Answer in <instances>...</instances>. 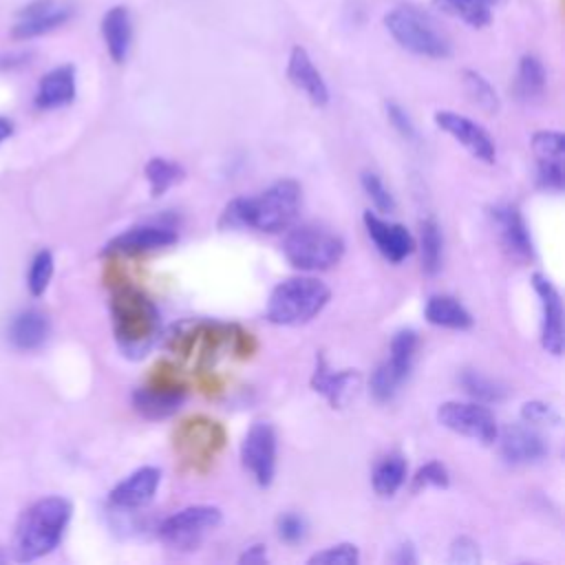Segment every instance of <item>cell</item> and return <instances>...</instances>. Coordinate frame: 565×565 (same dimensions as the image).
<instances>
[{
  "mask_svg": "<svg viewBox=\"0 0 565 565\" xmlns=\"http://www.w3.org/2000/svg\"><path fill=\"white\" fill-rule=\"evenodd\" d=\"M302 190L294 179H280L271 183L256 196H236L232 199L221 216V230H258L267 234H276L287 230L298 212H300Z\"/></svg>",
  "mask_w": 565,
  "mask_h": 565,
  "instance_id": "cell-1",
  "label": "cell"
},
{
  "mask_svg": "<svg viewBox=\"0 0 565 565\" xmlns=\"http://www.w3.org/2000/svg\"><path fill=\"white\" fill-rule=\"evenodd\" d=\"M71 514V501L57 494L38 499L29 505L15 525L13 558L18 563H31L51 554L60 545Z\"/></svg>",
  "mask_w": 565,
  "mask_h": 565,
  "instance_id": "cell-2",
  "label": "cell"
},
{
  "mask_svg": "<svg viewBox=\"0 0 565 565\" xmlns=\"http://www.w3.org/2000/svg\"><path fill=\"white\" fill-rule=\"evenodd\" d=\"M331 289L313 276H291L280 280L265 305V320L278 327H300L311 322L329 302Z\"/></svg>",
  "mask_w": 565,
  "mask_h": 565,
  "instance_id": "cell-3",
  "label": "cell"
},
{
  "mask_svg": "<svg viewBox=\"0 0 565 565\" xmlns=\"http://www.w3.org/2000/svg\"><path fill=\"white\" fill-rule=\"evenodd\" d=\"M113 329L119 349L130 358H141L150 349L159 313L154 305L132 287H119L110 300Z\"/></svg>",
  "mask_w": 565,
  "mask_h": 565,
  "instance_id": "cell-4",
  "label": "cell"
},
{
  "mask_svg": "<svg viewBox=\"0 0 565 565\" xmlns=\"http://www.w3.org/2000/svg\"><path fill=\"white\" fill-rule=\"evenodd\" d=\"M282 254L300 271H324L342 260L344 241L324 225L305 223L285 236Z\"/></svg>",
  "mask_w": 565,
  "mask_h": 565,
  "instance_id": "cell-5",
  "label": "cell"
},
{
  "mask_svg": "<svg viewBox=\"0 0 565 565\" xmlns=\"http://www.w3.org/2000/svg\"><path fill=\"white\" fill-rule=\"evenodd\" d=\"M384 26L391 38L413 55L444 60L452 51L448 38L435 26V22L413 7L391 9L384 15Z\"/></svg>",
  "mask_w": 565,
  "mask_h": 565,
  "instance_id": "cell-6",
  "label": "cell"
},
{
  "mask_svg": "<svg viewBox=\"0 0 565 565\" xmlns=\"http://www.w3.org/2000/svg\"><path fill=\"white\" fill-rule=\"evenodd\" d=\"M221 521L223 512L216 505H188L166 516L157 527V536L174 552H194L201 547L205 536L221 525Z\"/></svg>",
  "mask_w": 565,
  "mask_h": 565,
  "instance_id": "cell-7",
  "label": "cell"
},
{
  "mask_svg": "<svg viewBox=\"0 0 565 565\" xmlns=\"http://www.w3.org/2000/svg\"><path fill=\"white\" fill-rule=\"evenodd\" d=\"M437 422L444 428L483 446L497 441L499 435L494 413L481 402H444L437 408Z\"/></svg>",
  "mask_w": 565,
  "mask_h": 565,
  "instance_id": "cell-8",
  "label": "cell"
},
{
  "mask_svg": "<svg viewBox=\"0 0 565 565\" xmlns=\"http://www.w3.org/2000/svg\"><path fill=\"white\" fill-rule=\"evenodd\" d=\"M241 463L260 488L276 475V430L269 422H254L241 444Z\"/></svg>",
  "mask_w": 565,
  "mask_h": 565,
  "instance_id": "cell-9",
  "label": "cell"
},
{
  "mask_svg": "<svg viewBox=\"0 0 565 565\" xmlns=\"http://www.w3.org/2000/svg\"><path fill=\"white\" fill-rule=\"evenodd\" d=\"M435 124L439 130L450 135L457 143H461L475 159L483 163H494L497 146L492 135L483 126H479L470 117L459 115L455 110H437Z\"/></svg>",
  "mask_w": 565,
  "mask_h": 565,
  "instance_id": "cell-10",
  "label": "cell"
},
{
  "mask_svg": "<svg viewBox=\"0 0 565 565\" xmlns=\"http://www.w3.org/2000/svg\"><path fill=\"white\" fill-rule=\"evenodd\" d=\"M532 287L541 300V344L547 353L561 355L563 353V300L561 291L554 282L543 276H532Z\"/></svg>",
  "mask_w": 565,
  "mask_h": 565,
  "instance_id": "cell-11",
  "label": "cell"
},
{
  "mask_svg": "<svg viewBox=\"0 0 565 565\" xmlns=\"http://www.w3.org/2000/svg\"><path fill=\"white\" fill-rule=\"evenodd\" d=\"M362 221H364L366 234L373 241L375 249L388 263H402L406 256H411L415 252V238L402 223L386 221L371 210H366L362 214Z\"/></svg>",
  "mask_w": 565,
  "mask_h": 565,
  "instance_id": "cell-12",
  "label": "cell"
},
{
  "mask_svg": "<svg viewBox=\"0 0 565 565\" xmlns=\"http://www.w3.org/2000/svg\"><path fill=\"white\" fill-rule=\"evenodd\" d=\"M492 225L501 238V245L510 256L516 260H532L534 258V243L521 210L512 203H499L490 210Z\"/></svg>",
  "mask_w": 565,
  "mask_h": 565,
  "instance_id": "cell-13",
  "label": "cell"
},
{
  "mask_svg": "<svg viewBox=\"0 0 565 565\" xmlns=\"http://www.w3.org/2000/svg\"><path fill=\"white\" fill-rule=\"evenodd\" d=\"M501 457L512 466H530L545 459L550 452L545 439L530 424H510L497 435Z\"/></svg>",
  "mask_w": 565,
  "mask_h": 565,
  "instance_id": "cell-14",
  "label": "cell"
},
{
  "mask_svg": "<svg viewBox=\"0 0 565 565\" xmlns=\"http://www.w3.org/2000/svg\"><path fill=\"white\" fill-rule=\"evenodd\" d=\"M71 15L73 9L68 4L57 0H35L18 13V22L13 24L11 35L15 40H31L62 26Z\"/></svg>",
  "mask_w": 565,
  "mask_h": 565,
  "instance_id": "cell-15",
  "label": "cell"
},
{
  "mask_svg": "<svg viewBox=\"0 0 565 565\" xmlns=\"http://www.w3.org/2000/svg\"><path fill=\"white\" fill-rule=\"evenodd\" d=\"M177 232L168 225H152V223H143V225H132L124 232H119L117 236H113L102 254L104 256H113V254H139V252H150V249H161V247H170L177 243Z\"/></svg>",
  "mask_w": 565,
  "mask_h": 565,
  "instance_id": "cell-16",
  "label": "cell"
},
{
  "mask_svg": "<svg viewBox=\"0 0 565 565\" xmlns=\"http://www.w3.org/2000/svg\"><path fill=\"white\" fill-rule=\"evenodd\" d=\"M287 79L318 108L327 106L331 95H329V86L322 77V73L316 68L311 55L307 53L305 46L296 44L289 51L287 57Z\"/></svg>",
  "mask_w": 565,
  "mask_h": 565,
  "instance_id": "cell-17",
  "label": "cell"
},
{
  "mask_svg": "<svg viewBox=\"0 0 565 565\" xmlns=\"http://www.w3.org/2000/svg\"><path fill=\"white\" fill-rule=\"evenodd\" d=\"M161 483V470L154 466H141L124 477L108 494L113 508L135 510L143 508L154 499V492Z\"/></svg>",
  "mask_w": 565,
  "mask_h": 565,
  "instance_id": "cell-18",
  "label": "cell"
},
{
  "mask_svg": "<svg viewBox=\"0 0 565 565\" xmlns=\"http://www.w3.org/2000/svg\"><path fill=\"white\" fill-rule=\"evenodd\" d=\"M358 380L360 375L351 369H342V371H331L324 362L322 355H318L316 360V371L311 375V386L316 393L324 395L327 402L333 406V408H342L351 393L355 391L358 386Z\"/></svg>",
  "mask_w": 565,
  "mask_h": 565,
  "instance_id": "cell-19",
  "label": "cell"
},
{
  "mask_svg": "<svg viewBox=\"0 0 565 565\" xmlns=\"http://www.w3.org/2000/svg\"><path fill=\"white\" fill-rule=\"evenodd\" d=\"M102 38L106 51L115 64H124L132 44V20L130 11L124 4L110 7L102 18Z\"/></svg>",
  "mask_w": 565,
  "mask_h": 565,
  "instance_id": "cell-20",
  "label": "cell"
},
{
  "mask_svg": "<svg viewBox=\"0 0 565 565\" xmlns=\"http://www.w3.org/2000/svg\"><path fill=\"white\" fill-rule=\"evenodd\" d=\"M75 68L71 64H62L40 79L33 102L42 110H53L68 106L75 99Z\"/></svg>",
  "mask_w": 565,
  "mask_h": 565,
  "instance_id": "cell-21",
  "label": "cell"
},
{
  "mask_svg": "<svg viewBox=\"0 0 565 565\" xmlns=\"http://www.w3.org/2000/svg\"><path fill=\"white\" fill-rule=\"evenodd\" d=\"M51 333V324L46 313L40 309H26L18 313L9 327V340L20 351H35L40 349Z\"/></svg>",
  "mask_w": 565,
  "mask_h": 565,
  "instance_id": "cell-22",
  "label": "cell"
},
{
  "mask_svg": "<svg viewBox=\"0 0 565 565\" xmlns=\"http://www.w3.org/2000/svg\"><path fill=\"white\" fill-rule=\"evenodd\" d=\"M424 318L435 327L455 329V331L470 329L475 322L470 311L455 296H448V294L430 296L424 307Z\"/></svg>",
  "mask_w": 565,
  "mask_h": 565,
  "instance_id": "cell-23",
  "label": "cell"
},
{
  "mask_svg": "<svg viewBox=\"0 0 565 565\" xmlns=\"http://www.w3.org/2000/svg\"><path fill=\"white\" fill-rule=\"evenodd\" d=\"M185 393L181 388H137L132 406L146 419H166L181 408Z\"/></svg>",
  "mask_w": 565,
  "mask_h": 565,
  "instance_id": "cell-24",
  "label": "cell"
},
{
  "mask_svg": "<svg viewBox=\"0 0 565 565\" xmlns=\"http://www.w3.org/2000/svg\"><path fill=\"white\" fill-rule=\"evenodd\" d=\"M417 333L413 329H399L391 344H388V358L382 362V369L397 382L404 384V380L411 375L415 351H417Z\"/></svg>",
  "mask_w": 565,
  "mask_h": 565,
  "instance_id": "cell-25",
  "label": "cell"
},
{
  "mask_svg": "<svg viewBox=\"0 0 565 565\" xmlns=\"http://www.w3.org/2000/svg\"><path fill=\"white\" fill-rule=\"evenodd\" d=\"M406 457L402 452H388L386 457H382L371 475V483L377 497L382 499H391L406 481Z\"/></svg>",
  "mask_w": 565,
  "mask_h": 565,
  "instance_id": "cell-26",
  "label": "cell"
},
{
  "mask_svg": "<svg viewBox=\"0 0 565 565\" xmlns=\"http://www.w3.org/2000/svg\"><path fill=\"white\" fill-rule=\"evenodd\" d=\"M545 84H547V73H545L543 62H541L536 55L525 53V55L519 60V66H516L514 93L519 95V99L532 102V99H536V97L543 95Z\"/></svg>",
  "mask_w": 565,
  "mask_h": 565,
  "instance_id": "cell-27",
  "label": "cell"
},
{
  "mask_svg": "<svg viewBox=\"0 0 565 565\" xmlns=\"http://www.w3.org/2000/svg\"><path fill=\"white\" fill-rule=\"evenodd\" d=\"M441 256H444V238L441 230L435 218H424L419 223V258H422V271L426 276H435L441 269Z\"/></svg>",
  "mask_w": 565,
  "mask_h": 565,
  "instance_id": "cell-28",
  "label": "cell"
},
{
  "mask_svg": "<svg viewBox=\"0 0 565 565\" xmlns=\"http://www.w3.org/2000/svg\"><path fill=\"white\" fill-rule=\"evenodd\" d=\"M437 9L461 20L472 29H483L492 22V9L486 0H433Z\"/></svg>",
  "mask_w": 565,
  "mask_h": 565,
  "instance_id": "cell-29",
  "label": "cell"
},
{
  "mask_svg": "<svg viewBox=\"0 0 565 565\" xmlns=\"http://www.w3.org/2000/svg\"><path fill=\"white\" fill-rule=\"evenodd\" d=\"M143 174L148 179L150 194L157 199V196H163L174 183H179L185 177V170L177 161H170L166 157H152L143 166Z\"/></svg>",
  "mask_w": 565,
  "mask_h": 565,
  "instance_id": "cell-30",
  "label": "cell"
},
{
  "mask_svg": "<svg viewBox=\"0 0 565 565\" xmlns=\"http://www.w3.org/2000/svg\"><path fill=\"white\" fill-rule=\"evenodd\" d=\"M461 82H463V88H466V95L486 113H497L501 102H499V95L494 90V86L479 73V71H472V68H466L461 73Z\"/></svg>",
  "mask_w": 565,
  "mask_h": 565,
  "instance_id": "cell-31",
  "label": "cell"
},
{
  "mask_svg": "<svg viewBox=\"0 0 565 565\" xmlns=\"http://www.w3.org/2000/svg\"><path fill=\"white\" fill-rule=\"evenodd\" d=\"M536 163H563L565 137L558 130H536L530 139Z\"/></svg>",
  "mask_w": 565,
  "mask_h": 565,
  "instance_id": "cell-32",
  "label": "cell"
},
{
  "mask_svg": "<svg viewBox=\"0 0 565 565\" xmlns=\"http://www.w3.org/2000/svg\"><path fill=\"white\" fill-rule=\"evenodd\" d=\"M459 382H461L463 391L470 397H475V402L492 404V402H501L505 397V388H501L497 382L481 375L479 371H463Z\"/></svg>",
  "mask_w": 565,
  "mask_h": 565,
  "instance_id": "cell-33",
  "label": "cell"
},
{
  "mask_svg": "<svg viewBox=\"0 0 565 565\" xmlns=\"http://www.w3.org/2000/svg\"><path fill=\"white\" fill-rule=\"evenodd\" d=\"M53 269H55V260H53V254L49 249H40L31 265H29V276H26V285H29V291L31 296H42L53 278Z\"/></svg>",
  "mask_w": 565,
  "mask_h": 565,
  "instance_id": "cell-34",
  "label": "cell"
},
{
  "mask_svg": "<svg viewBox=\"0 0 565 565\" xmlns=\"http://www.w3.org/2000/svg\"><path fill=\"white\" fill-rule=\"evenodd\" d=\"M360 183H362V190L366 192V196L371 199V203L375 205L377 212H384V214L395 212V199L375 172H362Z\"/></svg>",
  "mask_w": 565,
  "mask_h": 565,
  "instance_id": "cell-35",
  "label": "cell"
},
{
  "mask_svg": "<svg viewBox=\"0 0 565 565\" xmlns=\"http://www.w3.org/2000/svg\"><path fill=\"white\" fill-rule=\"evenodd\" d=\"M358 561H360V552L353 543H338L307 558L309 565H355Z\"/></svg>",
  "mask_w": 565,
  "mask_h": 565,
  "instance_id": "cell-36",
  "label": "cell"
},
{
  "mask_svg": "<svg viewBox=\"0 0 565 565\" xmlns=\"http://www.w3.org/2000/svg\"><path fill=\"white\" fill-rule=\"evenodd\" d=\"M448 483H450V475H448L446 466L441 461H428V463L419 466L417 472L413 475L411 490L419 492L426 488H448Z\"/></svg>",
  "mask_w": 565,
  "mask_h": 565,
  "instance_id": "cell-37",
  "label": "cell"
},
{
  "mask_svg": "<svg viewBox=\"0 0 565 565\" xmlns=\"http://www.w3.org/2000/svg\"><path fill=\"white\" fill-rule=\"evenodd\" d=\"M521 419L530 426H558L561 424V413L547 404V402H525L521 406Z\"/></svg>",
  "mask_w": 565,
  "mask_h": 565,
  "instance_id": "cell-38",
  "label": "cell"
},
{
  "mask_svg": "<svg viewBox=\"0 0 565 565\" xmlns=\"http://www.w3.org/2000/svg\"><path fill=\"white\" fill-rule=\"evenodd\" d=\"M276 532L280 541L296 545L307 536V521L296 512H285L276 521Z\"/></svg>",
  "mask_w": 565,
  "mask_h": 565,
  "instance_id": "cell-39",
  "label": "cell"
},
{
  "mask_svg": "<svg viewBox=\"0 0 565 565\" xmlns=\"http://www.w3.org/2000/svg\"><path fill=\"white\" fill-rule=\"evenodd\" d=\"M481 561V552L477 541H472L470 536H457L450 543V554H448V563L455 565H477Z\"/></svg>",
  "mask_w": 565,
  "mask_h": 565,
  "instance_id": "cell-40",
  "label": "cell"
},
{
  "mask_svg": "<svg viewBox=\"0 0 565 565\" xmlns=\"http://www.w3.org/2000/svg\"><path fill=\"white\" fill-rule=\"evenodd\" d=\"M384 110H386V117L388 121L393 124V128L408 141H417V128L413 124V119L408 117V113L397 104V102H386L384 104Z\"/></svg>",
  "mask_w": 565,
  "mask_h": 565,
  "instance_id": "cell-41",
  "label": "cell"
},
{
  "mask_svg": "<svg viewBox=\"0 0 565 565\" xmlns=\"http://www.w3.org/2000/svg\"><path fill=\"white\" fill-rule=\"evenodd\" d=\"M536 181L545 190L561 192L563 190V163H539Z\"/></svg>",
  "mask_w": 565,
  "mask_h": 565,
  "instance_id": "cell-42",
  "label": "cell"
},
{
  "mask_svg": "<svg viewBox=\"0 0 565 565\" xmlns=\"http://www.w3.org/2000/svg\"><path fill=\"white\" fill-rule=\"evenodd\" d=\"M267 561V552H265V545L256 543V545H249L241 556H238V563H265Z\"/></svg>",
  "mask_w": 565,
  "mask_h": 565,
  "instance_id": "cell-43",
  "label": "cell"
},
{
  "mask_svg": "<svg viewBox=\"0 0 565 565\" xmlns=\"http://www.w3.org/2000/svg\"><path fill=\"white\" fill-rule=\"evenodd\" d=\"M395 563L399 565H415L417 563V554H415V547L411 543H402L393 556Z\"/></svg>",
  "mask_w": 565,
  "mask_h": 565,
  "instance_id": "cell-44",
  "label": "cell"
},
{
  "mask_svg": "<svg viewBox=\"0 0 565 565\" xmlns=\"http://www.w3.org/2000/svg\"><path fill=\"white\" fill-rule=\"evenodd\" d=\"M11 132H13V124H11V119L0 117V141H4L7 137H11Z\"/></svg>",
  "mask_w": 565,
  "mask_h": 565,
  "instance_id": "cell-45",
  "label": "cell"
},
{
  "mask_svg": "<svg viewBox=\"0 0 565 565\" xmlns=\"http://www.w3.org/2000/svg\"><path fill=\"white\" fill-rule=\"evenodd\" d=\"M486 2L492 7V4H494V2H499V0H486Z\"/></svg>",
  "mask_w": 565,
  "mask_h": 565,
  "instance_id": "cell-46",
  "label": "cell"
}]
</instances>
